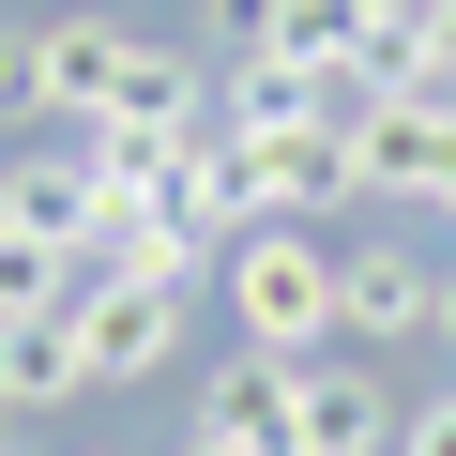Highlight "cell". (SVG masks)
I'll return each instance as SVG.
<instances>
[{
    "instance_id": "3",
    "label": "cell",
    "mask_w": 456,
    "mask_h": 456,
    "mask_svg": "<svg viewBox=\"0 0 456 456\" xmlns=\"http://www.w3.org/2000/svg\"><path fill=\"white\" fill-rule=\"evenodd\" d=\"M61 320H77L92 395H137V380H167V350H183V289H167V274H107V259H92V289H77Z\"/></svg>"
},
{
    "instance_id": "8",
    "label": "cell",
    "mask_w": 456,
    "mask_h": 456,
    "mask_svg": "<svg viewBox=\"0 0 456 456\" xmlns=\"http://www.w3.org/2000/svg\"><path fill=\"white\" fill-rule=\"evenodd\" d=\"M0 213H16V228H46V244H107V167L61 137V152H16V167H0Z\"/></svg>"
},
{
    "instance_id": "9",
    "label": "cell",
    "mask_w": 456,
    "mask_h": 456,
    "mask_svg": "<svg viewBox=\"0 0 456 456\" xmlns=\"http://www.w3.org/2000/svg\"><path fill=\"white\" fill-rule=\"evenodd\" d=\"M198 441H228V456H289V365H274V350L213 365V380H198Z\"/></svg>"
},
{
    "instance_id": "17",
    "label": "cell",
    "mask_w": 456,
    "mask_h": 456,
    "mask_svg": "<svg viewBox=\"0 0 456 456\" xmlns=\"http://www.w3.org/2000/svg\"><path fill=\"white\" fill-rule=\"evenodd\" d=\"M183 456H228V441H183Z\"/></svg>"
},
{
    "instance_id": "6",
    "label": "cell",
    "mask_w": 456,
    "mask_h": 456,
    "mask_svg": "<svg viewBox=\"0 0 456 456\" xmlns=\"http://www.w3.org/2000/svg\"><path fill=\"white\" fill-rule=\"evenodd\" d=\"M395 380L365 365V350H320V365H289V456H395Z\"/></svg>"
},
{
    "instance_id": "2",
    "label": "cell",
    "mask_w": 456,
    "mask_h": 456,
    "mask_svg": "<svg viewBox=\"0 0 456 456\" xmlns=\"http://www.w3.org/2000/svg\"><path fill=\"white\" fill-rule=\"evenodd\" d=\"M350 167H365V213H441L456 228V92H380L350 122Z\"/></svg>"
},
{
    "instance_id": "12",
    "label": "cell",
    "mask_w": 456,
    "mask_h": 456,
    "mask_svg": "<svg viewBox=\"0 0 456 456\" xmlns=\"http://www.w3.org/2000/svg\"><path fill=\"white\" fill-rule=\"evenodd\" d=\"M365 61H380V92H456V0H411V31Z\"/></svg>"
},
{
    "instance_id": "19",
    "label": "cell",
    "mask_w": 456,
    "mask_h": 456,
    "mask_svg": "<svg viewBox=\"0 0 456 456\" xmlns=\"http://www.w3.org/2000/svg\"><path fill=\"white\" fill-rule=\"evenodd\" d=\"M0 456H16V441H0Z\"/></svg>"
},
{
    "instance_id": "13",
    "label": "cell",
    "mask_w": 456,
    "mask_h": 456,
    "mask_svg": "<svg viewBox=\"0 0 456 456\" xmlns=\"http://www.w3.org/2000/svg\"><path fill=\"white\" fill-rule=\"evenodd\" d=\"M274 46H289V0H213V16H198V61L213 77H259Z\"/></svg>"
},
{
    "instance_id": "18",
    "label": "cell",
    "mask_w": 456,
    "mask_h": 456,
    "mask_svg": "<svg viewBox=\"0 0 456 456\" xmlns=\"http://www.w3.org/2000/svg\"><path fill=\"white\" fill-rule=\"evenodd\" d=\"M92 456H122V441H92Z\"/></svg>"
},
{
    "instance_id": "7",
    "label": "cell",
    "mask_w": 456,
    "mask_h": 456,
    "mask_svg": "<svg viewBox=\"0 0 456 456\" xmlns=\"http://www.w3.org/2000/svg\"><path fill=\"white\" fill-rule=\"evenodd\" d=\"M107 137L198 152V137H213V61H198V46H137V61H122V92H107Z\"/></svg>"
},
{
    "instance_id": "16",
    "label": "cell",
    "mask_w": 456,
    "mask_h": 456,
    "mask_svg": "<svg viewBox=\"0 0 456 456\" xmlns=\"http://www.w3.org/2000/svg\"><path fill=\"white\" fill-rule=\"evenodd\" d=\"M441 335H456V274H441Z\"/></svg>"
},
{
    "instance_id": "5",
    "label": "cell",
    "mask_w": 456,
    "mask_h": 456,
    "mask_svg": "<svg viewBox=\"0 0 456 456\" xmlns=\"http://www.w3.org/2000/svg\"><path fill=\"white\" fill-rule=\"evenodd\" d=\"M335 320H350V350H380V335H441V259L411 244V228L335 244Z\"/></svg>"
},
{
    "instance_id": "4",
    "label": "cell",
    "mask_w": 456,
    "mask_h": 456,
    "mask_svg": "<svg viewBox=\"0 0 456 456\" xmlns=\"http://www.w3.org/2000/svg\"><path fill=\"white\" fill-rule=\"evenodd\" d=\"M122 61H137V31H122V16H92V0L31 16V122L92 137V122H107V92H122Z\"/></svg>"
},
{
    "instance_id": "15",
    "label": "cell",
    "mask_w": 456,
    "mask_h": 456,
    "mask_svg": "<svg viewBox=\"0 0 456 456\" xmlns=\"http://www.w3.org/2000/svg\"><path fill=\"white\" fill-rule=\"evenodd\" d=\"M0 122H31V31H0Z\"/></svg>"
},
{
    "instance_id": "11",
    "label": "cell",
    "mask_w": 456,
    "mask_h": 456,
    "mask_svg": "<svg viewBox=\"0 0 456 456\" xmlns=\"http://www.w3.org/2000/svg\"><path fill=\"white\" fill-rule=\"evenodd\" d=\"M92 289V259L77 244H46V228H16V213H0V320H61Z\"/></svg>"
},
{
    "instance_id": "10",
    "label": "cell",
    "mask_w": 456,
    "mask_h": 456,
    "mask_svg": "<svg viewBox=\"0 0 456 456\" xmlns=\"http://www.w3.org/2000/svg\"><path fill=\"white\" fill-rule=\"evenodd\" d=\"M61 395H92L77 320H0V426H16V411H61Z\"/></svg>"
},
{
    "instance_id": "1",
    "label": "cell",
    "mask_w": 456,
    "mask_h": 456,
    "mask_svg": "<svg viewBox=\"0 0 456 456\" xmlns=\"http://www.w3.org/2000/svg\"><path fill=\"white\" fill-rule=\"evenodd\" d=\"M228 335L274 350V365L350 350V320H335V244H320V228H244V244H228Z\"/></svg>"
},
{
    "instance_id": "14",
    "label": "cell",
    "mask_w": 456,
    "mask_h": 456,
    "mask_svg": "<svg viewBox=\"0 0 456 456\" xmlns=\"http://www.w3.org/2000/svg\"><path fill=\"white\" fill-rule=\"evenodd\" d=\"M395 456H456V380H441V395H411V411H395Z\"/></svg>"
}]
</instances>
